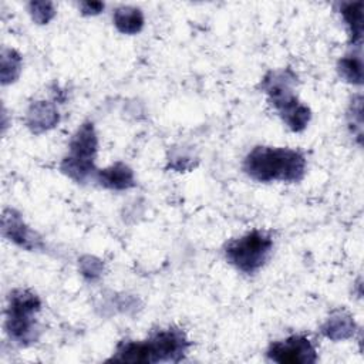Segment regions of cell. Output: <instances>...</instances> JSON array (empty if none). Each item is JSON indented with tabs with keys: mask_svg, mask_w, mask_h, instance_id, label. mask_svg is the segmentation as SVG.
<instances>
[{
	"mask_svg": "<svg viewBox=\"0 0 364 364\" xmlns=\"http://www.w3.org/2000/svg\"><path fill=\"white\" fill-rule=\"evenodd\" d=\"M267 357L280 364H311L317 361L316 348L304 336H291L286 340L272 343Z\"/></svg>",
	"mask_w": 364,
	"mask_h": 364,
	"instance_id": "52a82bcc",
	"label": "cell"
},
{
	"mask_svg": "<svg viewBox=\"0 0 364 364\" xmlns=\"http://www.w3.org/2000/svg\"><path fill=\"white\" fill-rule=\"evenodd\" d=\"M82 14H98L104 9V3L101 1H84L80 4Z\"/></svg>",
	"mask_w": 364,
	"mask_h": 364,
	"instance_id": "ac0fdd59",
	"label": "cell"
},
{
	"mask_svg": "<svg viewBox=\"0 0 364 364\" xmlns=\"http://www.w3.org/2000/svg\"><path fill=\"white\" fill-rule=\"evenodd\" d=\"M243 171L257 182H299L306 173V158L290 148L256 146L246 155Z\"/></svg>",
	"mask_w": 364,
	"mask_h": 364,
	"instance_id": "6da1fadb",
	"label": "cell"
},
{
	"mask_svg": "<svg viewBox=\"0 0 364 364\" xmlns=\"http://www.w3.org/2000/svg\"><path fill=\"white\" fill-rule=\"evenodd\" d=\"M21 70V58L14 50H4L1 55V81L3 84L14 81Z\"/></svg>",
	"mask_w": 364,
	"mask_h": 364,
	"instance_id": "9a60e30c",
	"label": "cell"
},
{
	"mask_svg": "<svg viewBox=\"0 0 364 364\" xmlns=\"http://www.w3.org/2000/svg\"><path fill=\"white\" fill-rule=\"evenodd\" d=\"M40 299L28 290H13L9 297L6 330L11 340L21 346L37 341L40 328L36 314L40 311Z\"/></svg>",
	"mask_w": 364,
	"mask_h": 364,
	"instance_id": "277c9868",
	"label": "cell"
},
{
	"mask_svg": "<svg viewBox=\"0 0 364 364\" xmlns=\"http://www.w3.org/2000/svg\"><path fill=\"white\" fill-rule=\"evenodd\" d=\"M58 122V112L50 102L38 101L34 102L27 112V125L28 128L38 134L53 128Z\"/></svg>",
	"mask_w": 364,
	"mask_h": 364,
	"instance_id": "30bf717a",
	"label": "cell"
},
{
	"mask_svg": "<svg viewBox=\"0 0 364 364\" xmlns=\"http://www.w3.org/2000/svg\"><path fill=\"white\" fill-rule=\"evenodd\" d=\"M273 240L260 230H252L239 239L229 242L225 247L226 259L237 270L252 274L269 259Z\"/></svg>",
	"mask_w": 364,
	"mask_h": 364,
	"instance_id": "8992f818",
	"label": "cell"
},
{
	"mask_svg": "<svg viewBox=\"0 0 364 364\" xmlns=\"http://www.w3.org/2000/svg\"><path fill=\"white\" fill-rule=\"evenodd\" d=\"M81 272L88 279H97L101 274V263L95 257H84L81 260Z\"/></svg>",
	"mask_w": 364,
	"mask_h": 364,
	"instance_id": "e0dca14e",
	"label": "cell"
},
{
	"mask_svg": "<svg viewBox=\"0 0 364 364\" xmlns=\"http://www.w3.org/2000/svg\"><path fill=\"white\" fill-rule=\"evenodd\" d=\"M3 235L27 250L41 246L40 237L24 225L20 215L14 210H6L3 215Z\"/></svg>",
	"mask_w": 364,
	"mask_h": 364,
	"instance_id": "ba28073f",
	"label": "cell"
},
{
	"mask_svg": "<svg viewBox=\"0 0 364 364\" xmlns=\"http://www.w3.org/2000/svg\"><path fill=\"white\" fill-rule=\"evenodd\" d=\"M97 135L92 122H84L70 142L68 155L61 162V171L75 182H85L94 172Z\"/></svg>",
	"mask_w": 364,
	"mask_h": 364,
	"instance_id": "5b68a950",
	"label": "cell"
},
{
	"mask_svg": "<svg viewBox=\"0 0 364 364\" xmlns=\"http://www.w3.org/2000/svg\"><path fill=\"white\" fill-rule=\"evenodd\" d=\"M189 341L179 328H166L145 341L124 340L108 361L121 363H178L183 358Z\"/></svg>",
	"mask_w": 364,
	"mask_h": 364,
	"instance_id": "7a4b0ae2",
	"label": "cell"
},
{
	"mask_svg": "<svg viewBox=\"0 0 364 364\" xmlns=\"http://www.w3.org/2000/svg\"><path fill=\"white\" fill-rule=\"evenodd\" d=\"M338 73L340 75L351 82V84H361L363 82V61L361 54L346 55L338 63Z\"/></svg>",
	"mask_w": 364,
	"mask_h": 364,
	"instance_id": "5bb4252c",
	"label": "cell"
},
{
	"mask_svg": "<svg viewBox=\"0 0 364 364\" xmlns=\"http://www.w3.org/2000/svg\"><path fill=\"white\" fill-rule=\"evenodd\" d=\"M95 179L101 186L115 191L128 189L135 185L134 172L122 162H117L109 168L95 171Z\"/></svg>",
	"mask_w": 364,
	"mask_h": 364,
	"instance_id": "9c48e42d",
	"label": "cell"
},
{
	"mask_svg": "<svg viewBox=\"0 0 364 364\" xmlns=\"http://www.w3.org/2000/svg\"><path fill=\"white\" fill-rule=\"evenodd\" d=\"M341 14L350 28V37L353 44L358 46L363 36V1L343 4Z\"/></svg>",
	"mask_w": 364,
	"mask_h": 364,
	"instance_id": "4fadbf2b",
	"label": "cell"
},
{
	"mask_svg": "<svg viewBox=\"0 0 364 364\" xmlns=\"http://www.w3.org/2000/svg\"><path fill=\"white\" fill-rule=\"evenodd\" d=\"M114 24L124 34H136L144 26V14L136 7H119L114 13Z\"/></svg>",
	"mask_w": 364,
	"mask_h": 364,
	"instance_id": "7c38bea8",
	"label": "cell"
},
{
	"mask_svg": "<svg viewBox=\"0 0 364 364\" xmlns=\"http://www.w3.org/2000/svg\"><path fill=\"white\" fill-rule=\"evenodd\" d=\"M321 330L326 337H328L334 341L346 340L354 334L355 323L348 313L338 310V311H334L328 317V320L326 321V324L323 326Z\"/></svg>",
	"mask_w": 364,
	"mask_h": 364,
	"instance_id": "8fae6325",
	"label": "cell"
},
{
	"mask_svg": "<svg viewBox=\"0 0 364 364\" xmlns=\"http://www.w3.org/2000/svg\"><path fill=\"white\" fill-rule=\"evenodd\" d=\"M296 80V74L289 68L270 71L262 80V90L267 94L270 104L277 109L287 127L294 132H300L307 127L311 112L293 94Z\"/></svg>",
	"mask_w": 364,
	"mask_h": 364,
	"instance_id": "3957f363",
	"label": "cell"
},
{
	"mask_svg": "<svg viewBox=\"0 0 364 364\" xmlns=\"http://www.w3.org/2000/svg\"><path fill=\"white\" fill-rule=\"evenodd\" d=\"M30 13L33 16V18L38 23V24H44L47 23L53 16H54V6L53 3L48 1H34L30 3Z\"/></svg>",
	"mask_w": 364,
	"mask_h": 364,
	"instance_id": "2e32d148",
	"label": "cell"
}]
</instances>
